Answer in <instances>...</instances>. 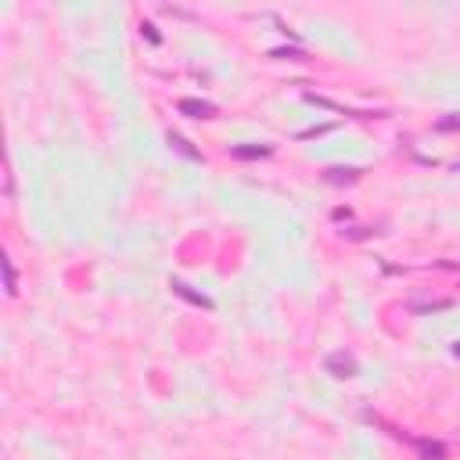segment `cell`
<instances>
[{"label":"cell","instance_id":"10","mask_svg":"<svg viewBox=\"0 0 460 460\" xmlns=\"http://www.w3.org/2000/svg\"><path fill=\"white\" fill-rule=\"evenodd\" d=\"M435 130H442V133H446V130H460V116H450V119H439V122H435Z\"/></svg>","mask_w":460,"mask_h":460},{"label":"cell","instance_id":"2","mask_svg":"<svg viewBox=\"0 0 460 460\" xmlns=\"http://www.w3.org/2000/svg\"><path fill=\"white\" fill-rule=\"evenodd\" d=\"M177 108L184 116H191V119H212L216 116V105L212 101H198V98H184Z\"/></svg>","mask_w":460,"mask_h":460},{"label":"cell","instance_id":"7","mask_svg":"<svg viewBox=\"0 0 460 460\" xmlns=\"http://www.w3.org/2000/svg\"><path fill=\"white\" fill-rule=\"evenodd\" d=\"M417 450H421L424 460H442L446 457V446H442V442H417Z\"/></svg>","mask_w":460,"mask_h":460},{"label":"cell","instance_id":"3","mask_svg":"<svg viewBox=\"0 0 460 460\" xmlns=\"http://www.w3.org/2000/svg\"><path fill=\"white\" fill-rule=\"evenodd\" d=\"M410 313H442V309H453V298H414L406 303Z\"/></svg>","mask_w":460,"mask_h":460},{"label":"cell","instance_id":"4","mask_svg":"<svg viewBox=\"0 0 460 460\" xmlns=\"http://www.w3.org/2000/svg\"><path fill=\"white\" fill-rule=\"evenodd\" d=\"M234 158H245V162H252V158H266L274 155V144H234L230 148Z\"/></svg>","mask_w":460,"mask_h":460},{"label":"cell","instance_id":"14","mask_svg":"<svg viewBox=\"0 0 460 460\" xmlns=\"http://www.w3.org/2000/svg\"><path fill=\"white\" fill-rule=\"evenodd\" d=\"M457 169H460V162H457Z\"/></svg>","mask_w":460,"mask_h":460},{"label":"cell","instance_id":"13","mask_svg":"<svg viewBox=\"0 0 460 460\" xmlns=\"http://www.w3.org/2000/svg\"><path fill=\"white\" fill-rule=\"evenodd\" d=\"M453 353H457V356H460V342H457V345H453Z\"/></svg>","mask_w":460,"mask_h":460},{"label":"cell","instance_id":"5","mask_svg":"<svg viewBox=\"0 0 460 460\" xmlns=\"http://www.w3.org/2000/svg\"><path fill=\"white\" fill-rule=\"evenodd\" d=\"M169 288H173V292H177L180 298H187V303H195V306H201V309H212V298H205V295L191 292V288H187V284H184V281H173V284H169Z\"/></svg>","mask_w":460,"mask_h":460},{"label":"cell","instance_id":"6","mask_svg":"<svg viewBox=\"0 0 460 460\" xmlns=\"http://www.w3.org/2000/svg\"><path fill=\"white\" fill-rule=\"evenodd\" d=\"M363 177V169H353V166H335V169H327V184H356Z\"/></svg>","mask_w":460,"mask_h":460},{"label":"cell","instance_id":"8","mask_svg":"<svg viewBox=\"0 0 460 460\" xmlns=\"http://www.w3.org/2000/svg\"><path fill=\"white\" fill-rule=\"evenodd\" d=\"M169 148H177L180 155H187V158H195V162H198V158H201V155H198V151H195L191 144H187V140H184V137H177V133H169Z\"/></svg>","mask_w":460,"mask_h":460},{"label":"cell","instance_id":"1","mask_svg":"<svg viewBox=\"0 0 460 460\" xmlns=\"http://www.w3.org/2000/svg\"><path fill=\"white\" fill-rule=\"evenodd\" d=\"M324 367H327V374H335V377H356L360 374L356 356H349V353H331L324 360Z\"/></svg>","mask_w":460,"mask_h":460},{"label":"cell","instance_id":"9","mask_svg":"<svg viewBox=\"0 0 460 460\" xmlns=\"http://www.w3.org/2000/svg\"><path fill=\"white\" fill-rule=\"evenodd\" d=\"M4 277H8V295L14 298L19 295V277H14V263L11 259H4Z\"/></svg>","mask_w":460,"mask_h":460},{"label":"cell","instance_id":"12","mask_svg":"<svg viewBox=\"0 0 460 460\" xmlns=\"http://www.w3.org/2000/svg\"><path fill=\"white\" fill-rule=\"evenodd\" d=\"M140 29H144V33H148V40H151V43H158V33H155V25H148V22H144Z\"/></svg>","mask_w":460,"mask_h":460},{"label":"cell","instance_id":"11","mask_svg":"<svg viewBox=\"0 0 460 460\" xmlns=\"http://www.w3.org/2000/svg\"><path fill=\"white\" fill-rule=\"evenodd\" d=\"M270 58H306L303 51H270Z\"/></svg>","mask_w":460,"mask_h":460}]
</instances>
